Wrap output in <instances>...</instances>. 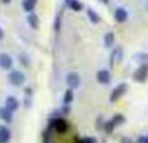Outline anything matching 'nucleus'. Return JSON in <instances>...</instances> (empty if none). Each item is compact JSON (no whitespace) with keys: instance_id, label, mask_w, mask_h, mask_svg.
<instances>
[{"instance_id":"nucleus-24","label":"nucleus","mask_w":148,"mask_h":143,"mask_svg":"<svg viewBox=\"0 0 148 143\" xmlns=\"http://www.w3.org/2000/svg\"><path fill=\"white\" fill-rule=\"evenodd\" d=\"M3 37H4V32L0 29V38H3Z\"/></svg>"},{"instance_id":"nucleus-17","label":"nucleus","mask_w":148,"mask_h":143,"mask_svg":"<svg viewBox=\"0 0 148 143\" xmlns=\"http://www.w3.org/2000/svg\"><path fill=\"white\" fill-rule=\"evenodd\" d=\"M72 100H73V91L68 88V89L64 92V97H63V102H64V104H70V102H71V101H72Z\"/></svg>"},{"instance_id":"nucleus-2","label":"nucleus","mask_w":148,"mask_h":143,"mask_svg":"<svg viewBox=\"0 0 148 143\" xmlns=\"http://www.w3.org/2000/svg\"><path fill=\"white\" fill-rule=\"evenodd\" d=\"M8 80H9L11 84L18 87V85L24 84V81H25V76H24L23 72H20V71H12V72L8 75Z\"/></svg>"},{"instance_id":"nucleus-14","label":"nucleus","mask_w":148,"mask_h":143,"mask_svg":"<svg viewBox=\"0 0 148 143\" xmlns=\"http://www.w3.org/2000/svg\"><path fill=\"white\" fill-rule=\"evenodd\" d=\"M103 43H105L106 47H112L114 45V33L113 32H109V33L103 36Z\"/></svg>"},{"instance_id":"nucleus-15","label":"nucleus","mask_w":148,"mask_h":143,"mask_svg":"<svg viewBox=\"0 0 148 143\" xmlns=\"http://www.w3.org/2000/svg\"><path fill=\"white\" fill-rule=\"evenodd\" d=\"M23 7L24 9H25L26 12H29V13H32L34 9V7H36V0H24L23 1Z\"/></svg>"},{"instance_id":"nucleus-9","label":"nucleus","mask_w":148,"mask_h":143,"mask_svg":"<svg viewBox=\"0 0 148 143\" xmlns=\"http://www.w3.org/2000/svg\"><path fill=\"white\" fill-rule=\"evenodd\" d=\"M11 140V131L7 126L0 125V143H8Z\"/></svg>"},{"instance_id":"nucleus-11","label":"nucleus","mask_w":148,"mask_h":143,"mask_svg":"<svg viewBox=\"0 0 148 143\" xmlns=\"http://www.w3.org/2000/svg\"><path fill=\"white\" fill-rule=\"evenodd\" d=\"M13 112H11L9 109H7L5 107L4 108H0V118L3 121H5V122H12V120H13V114H12Z\"/></svg>"},{"instance_id":"nucleus-26","label":"nucleus","mask_w":148,"mask_h":143,"mask_svg":"<svg viewBox=\"0 0 148 143\" xmlns=\"http://www.w3.org/2000/svg\"><path fill=\"white\" fill-rule=\"evenodd\" d=\"M1 1H3V3H5V4H7V3H9V1H11V0H1Z\"/></svg>"},{"instance_id":"nucleus-20","label":"nucleus","mask_w":148,"mask_h":143,"mask_svg":"<svg viewBox=\"0 0 148 143\" xmlns=\"http://www.w3.org/2000/svg\"><path fill=\"white\" fill-rule=\"evenodd\" d=\"M81 143H97V142H96V139L92 137H85L81 139Z\"/></svg>"},{"instance_id":"nucleus-8","label":"nucleus","mask_w":148,"mask_h":143,"mask_svg":"<svg viewBox=\"0 0 148 143\" xmlns=\"http://www.w3.org/2000/svg\"><path fill=\"white\" fill-rule=\"evenodd\" d=\"M127 17H129V13H127V11L125 8H117L114 11V19L118 23H125Z\"/></svg>"},{"instance_id":"nucleus-10","label":"nucleus","mask_w":148,"mask_h":143,"mask_svg":"<svg viewBox=\"0 0 148 143\" xmlns=\"http://www.w3.org/2000/svg\"><path fill=\"white\" fill-rule=\"evenodd\" d=\"M20 107V102L17 101L16 97H13V96H9V97H7L5 100V108L7 109H9L11 112H14V110H17Z\"/></svg>"},{"instance_id":"nucleus-25","label":"nucleus","mask_w":148,"mask_h":143,"mask_svg":"<svg viewBox=\"0 0 148 143\" xmlns=\"http://www.w3.org/2000/svg\"><path fill=\"white\" fill-rule=\"evenodd\" d=\"M122 143H131V142H130V140L129 139H125V140H123V142Z\"/></svg>"},{"instance_id":"nucleus-3","label":"nucleus","mask_w":148,"mask_h":143,"mask_svg":"<svg viewBox=\"0 0 148 143\" xmlns=\"http://www.w3.org/2000/svg\"><path fill=\"white\" fill-rule=\"evenodd\" d=\"M53 127L54 130H55L56 133H60V134H63V133H66L68 130V124L67 121L64 120V118H55V120H53Z\"/></svg>"},{"instance_id":"nucleus-1","label":"nucleus","mask_w":148,"mask_h":143,"mask_svg":"<svg viewBox=\"0 0 148 143\" xmlns=\"http://www.w3.org/2000/svg\"><path fill=\"white\" fill-rule=\"evenodd\" d=\"M148 78V63H143L134 72V80L138 83H144Z\"/></svg>"},{"instance_id":"nucleus-12","label":"nucleus","mask_w":148,"mask_h":143,"mask_svg":"<svg viewBox=\"0 0 148 143\" xmlns=\"http://www.w3.org/2000/svg\"><path fill=\"white\" fill-rule=\"evenodd\" d=\"M66 6L68 8H71L72 11H76V12H80L83 9V4L79 1V0H64Z\"/></svg>"},{"instance_id":"nucleus-16","label":"nucleus","mask_w":148,"mask_h":143,"mask_svg":"<svg viewBox=\"0 0 148 143\" xmlns=\"http://www.w3.org/2000/svg\"><path fill=\"white\" fill-rule=\"evenodd\" d=\"M87 14H88L89 20L92 21L93 24H98V23H100V16H98V14L96 13V12L93 11L92 8H88L87 9Z\"/></svg>"},{"instance_id":"nucleus-18","label":"nucleus","mask_w":148,"mask_h":143,"mask_svg":"<svg viewBox=\"0 0 148 143\" xmlns=\"http://www.w3.org/2000/svg\"><path fill=\"white\" fill-rule=\"evenodd\" d=\"M115 129V125H114V122H113L112 120L110 121H108V122H105L103 124V130L108 133V134H112L113 133V130Z\"/></svg>"},{"instance_id":"nucleus-7","label":"nucleus","mask_w":148,"mask_h":143,"mask_svg":"<svg viewBox=\"0 0 148 143\" xmlns=\"http://www.w3.org/2000/svg\"><path fill=\"white\" fill-rule=\"evenodd\" d=\"M96 79L101 84H108L110 83V72L108 70H100L96 75Z\"/></svg>"},{"instance_id":"nucleus-13","label":"nucleus","mask_w":148,"mask_h":143,"mask_svg":"<svg viewBox=\"0 0 148 143\" xmlns=\"http://www.w3.org/2000/svg\"><path fill=\"white\" fill-rule=\"evenodd\" d=\"M28 23H29V25L32 26L33 29H38V24H39V20H38V16H37L36 13H29V16H28Z\"/></svg>"},{"instance_id":"nucleus-6","label":"nucleus","mask_w":148,"mask_h":143,"mask_svg":"<svg viewBox=\"0 0 148 143\" xmlns=\"http://www.w3.org/2000/svg\"><path fill=\"white\" fill-rule=\"evenodd\" d=\"M12 65H13V60L8 54H0V67L4 68V70H9L12 67Z\"/></svg>"},{"instance_id":"nucleus-28","label":"nucleus","mask_w":148,"mask_h":143,"mask_svg":"<svg viewBox=\"0 0 148 143\" xmlns=\"http://www.w3.org/2000/svg\"><path fill=\"white\" fill-rule=\"evenodd\" d=\"M147 139H148V137H147Z\"/></svg>"},{"instance_id":"nucleus-19","label":"nucleus","mask_w":148,"mask_h":143,"mask_svg":"<svg viewBox=\"0 0 148 143\" xmlns=\"http://www.w3.org/2000/svg\"><path fill=\"white\" fill-rule=\"evenodd\" d=\"M113 122H114V125L117 126V125H121V124H123L125 122V117H123L122 114H115L114 117H113Z\"/></svg>"},{"instance_id":"nucleus-4","label":"nucleus","mask_w":148,"mask_h":143,"mask_svg":"<svg viewBox=\"0 0 148 143\" xmlns=\"http://www.w3.org/2000/svg\"><path fill=\"white\" fill-rule=\"evenodd\" d=\"M126 89H127V85H126L125 83H121V84H118L117 87L113 89L112 95H110V101H112V102H115L118 98H121L123 95H125Z\"/></svg>"},{"instance_id":"nucleus-5","label":"nucleus","mask_w":148,"mask_h":143,"mask_svg":"<svg viewBox=\"0 0 148 143\" xmlns=\"http://www.w3.org/2000/svg\"><path fill=\"white\" fill-rule=\"evenodd\" d=\"M66 83H67V85L70 87V89L77 88L79 84H80V76H79V74L70 72L67 75V78H66Z\"/></svg>"},{"instance_id":"nucleus-21","label":"nucleus","mask_w":148,"mask_h":143,"mask_svg":"<svg viewBox=\"0 0 148 143\" xmlns=\"http://www.w3.org/2000/svg\"><path fill=\"white\" fill-rule=\"evenodd\" d=\"M59 29H60V16H58L55 20V30L59 32Z\"/></svg>"},{"instance_id":"nucleus-22","label":"nucleus","mask_w":148,"mask_h":143,"mask_svg":"<svg viewBox=\"0 0 148 143\" xmlns=\"http://www.w3.org/2000/svg\"><path fill=\"white\" fill-rule=\"evenodd\" d=\"M136 143H148L147 137H139V138H138V142Z\"/></svg>"},{"instance_id":"nucleus-23","label":"nucleus","mask_w":148,"mask_h":143,"mask_svg":"<svg viewBox=\"0 0 148 143\" xmlns=\"http://www.w3.org/2000/svg\"><path fill=\"white\" fill-rule=\"evenodd\" d=\"M73 142L75 143H81V139L80 138H73Z\"/></svg>"},{"instance_id":"nucleus-27","label":"nucleus","mask_w":148,"mask_h":143,"mask_svg":"<svg viewBox=\"0 0 148 143\" xmlns=\"http://www.w3.org/2000/svg\"><path fill=\"white\" fill-rule=\"evenodd\" d=\"M101 1H102V3H108V1H109V0H101Z\"/></svg>"}]
</instances>
